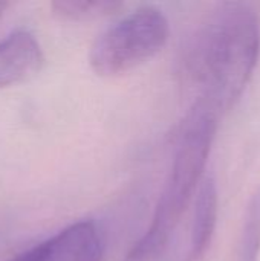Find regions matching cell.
Here are the masks:
<instances>
[{"label":"cell","instance_id":"cell-1","mask_svg":"<svg viewBox=\"0 0 260 261\" xmlns=\"http://www.w3.org/2000/svg\"><path fill=\"white\" fill-rule=\"evenodd\" d=\"M259 52L256 11L247 3L224 2L188 38L181 57V75L199 89L198 99L222 116L250 83Z\"/></svg>","mask_w":260,"mask_h":261},{"label":"cell","instance_id":"cell-2","mask_svg":"<svg viewBox=\"0 0 260 261\" xmlns=\"http://www.w3.org/2000/svg\"><path fill=\"white\" fill-rule=\"evenodd\" d=\"M219 118L216 112L196 99L181 125L173 165L149 226L162 239H173L195 191L204 179Z\"/></svg>","mask_w":260,"mask_h":261},{"label":"cell","instance_id":"cell-3","mask_svg":"<svg viewBox=\"0 0 260 261\" xmlns=\"http://www.w3.org/2000/svg\"><path fill=\"white\" fill-rule=\"evenodd\" d=\"M170 35L167 17L153 6L139 8L93 41L89 63L100 76H118L130 72L162 50Z\"/></svg>","mask_w":260,"mask_h":261},{"label":"cell","instance_id":"cell-4","mask_svg":"<svg viewBox=\"0 0 260 261\" xmlns=\"http://www.w3.org/2000/svg\"><path fill=\"white\" fill-rule=\"evenodd\" d=\"M25 261H101L103 245L93 222H77L23 251Z\"/></svg>","mask_w":260,"mask_h":261},{"label":"cell","instance_id":"cell-5","mask_svg":"<svg viewBox=\"0 0 260 261\" xmlns=\"http://www.w3.org/2000/svg\"><path fill=\"white\" fill-rule=\"evenodd\" d=\"M43 52L28 31H15L0 41V87L23 83L38 73Z\"/></svg>","mask_w":260,"mask_h":261},{"label":"cell","instance_id":"cell-6","mask_svg":"<svg viewBox=\"0 0 260 261\" xmlns=\"http://www.w3.org/2000/svg\"><path fill=\"white\" fill-rule=\"evenodd\" d=\"M218 220V188L211 176L202 179L196 190L188 246L179 261H201L207 254Z\"/></svg>","mask_w":260,"mask_h":261},{"label":"cell","instance_id":"cell-7","mask_svg":"<svg viewBox=\"0 0 260 261\" xmlns=\"http://www.w3.org/2000/svg\"><path fill=\"white\" fill-rule=\"evenodd\" d=\"M52 14L66 21H86L118 12L123 8L121 2L110 0H57L51 3Z\"/></svg>","mask_w":260,"mask_h":261},{"label":"cell","instance_id":"cell-8","mask_svg":"<svg viewBox=\"0 0 260 261\" xmlns=\"http://www.w3.org/2000/svg\"><path fill=\"white\" fill-rule=\"evenodd\" d=\"M8 8V3H5V2H0V18L3 17V12H5V9Z\"/></svg>","mask_w":260,"mask_h":261}]
</instances>
